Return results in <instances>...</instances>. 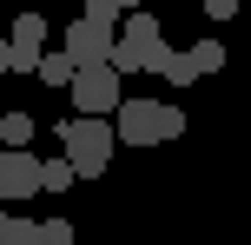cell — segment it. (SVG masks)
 <instances>
[{
	"label": "cell",
	"instance_id": "obj_1",
	"mask_svg": "<svg viewBox=\"0 0 251 245\" xmlns=\"http://www.w3.org/2000/svg\"><path fill=\"white\" fill-rule=\"evenodd\" d=\"M60 153H73L79 179H100L119 153V126H106V113H73L60 119Z\"/></svg>",
	"mask_w": 251,
	"mask_h": 245
},
{
	"label": "cell",
	"instance_id": "obj_2",
	"mask_svg": "<svg viewBox=\"0 0 251 245\" xmlns=\"http://www.w3.org/2000/svg\"><path fill=\"white\" fill-rule=\"evenodd\" d=\"M119 66L113 60H100V66H79V73H73V86H66V93H73V113H119V100H126V86H119Z\"/></svg>",
	"mask_w": 251,
	"mask_h": 245
},
{
	"label": "cell",
	"instance_id": "obj_3",
	"mask_svg": "<svg viewBox=\"0 0 251 245\" xmlns=\"http://www.w3.org/2000/svg\"><path fill=\"white\" fill-rule=\"evenodd\" d=\"M40 192H47V159H33L26 146H7L0 153V199L7 206H26Z\"/></svg>",
	"mask_w": 251,
	"mask_h": 245
},
{
	"label": "cell",
	"instance_id": "obj_4",
	"mask_svg": "<svg viewBox=\"0 0 251 245\" xmlns=\"http://www.w3.org/2000/svg\"><path fill=\"white\" fill-rule=\"evenodd\" d=\"M159 47H165V40H159V20L132 7V20H126V33H119V47H113V66H119V73H152Z\"/></svg>",
	"mask_w": 251,
	"mask_h": 245
},
{
	"label": "cell",
	"instance_id": "obj_5",
	"mask_svg": "<svg viewBox=\"0 0 251 245\" xmlns=\"http://www.w3.org/2000/svg\"><path fill=\"white\" fill-rule=\"evenodd\" d=\"M113 47H119L113 20H93V13H79V20L66 27V53H73L79 66H100V60H113Z\"/></svg>",
	"mask_w": 251,
	"mask_h": 245
},
{
	"label": "cell",
	"instance_id": "obj_6",
	"mask_svg": "<svg viewBox=\"0 0 251 245\" xmlns=\"http://www.w3.org/2000/svg\"><path fill=\"white\" fill-rule=\"evenodd\" d=\"M119 139L126 146L165 139V100H132V93H126V100H119Z\"/></svg>",
	"mask_w": 251,
	"mask_h": 245
},
{
	"label": "cell",
	"instance_id": "obj_7",
	"mask_svg": "<svg viewBox=\"0 0 251 245\" xmlns=\"http://www.w3.org/2000/svg\"><path fill=\"white\" fill-rule=\"evenodd\" d=\"M7 40H13V73H40V53H47V13H20Z\"/></svg>",
	"mask_w": 251,
	"mask_h": 245
},
{
	"label": "cell",
	"instance_id": "obj_8",
	"mask_svg": "<svg viewBox=\"0 0 251 245\" xmlns=\"http://www.w3.org/2000/svg\"><path fill=\"white\" fill-rule=\"evenodd\" d=\"M152 73H159V80H172V86H192V80H205V66H199V53H192V47H159Z\"/></svg>",
	"mask_w": 251,
	"mask_h": 245
},
{
	"label": "cell",
	"instance_id": "obj_9",
	"mask_svg": "<svg viewBox=\"0 0 251 245\" xmlns=\"http://www.w3.org/2000/svg\"><path fill=\"white\" fill-rule=\"evenodd\" d=\"M73 73H79V60L60 47V53H40V73L33 80H40V86H73Z\"/></svg>",
	"mask_w": 251,
	"mask_h": 245
},
{
	"label": "cell",
	"instance_id": "obj_10",
	"mask_svg": "<svg viewBox=\"0 0 251 245\" xmlns=\"http://www.w3.org/2000/svg\"><path fill=\"white\" fill-rule=\"evenodd\" d=\"M0 139H7V146H26V139H33V113H20V106L0 113Z\"/></svg>",
	"mask_w": 251,
	"mask_h": 245
},
{
	"label": "cell",
	"instance_id": "obj_11",
	"mask_svg": "<svg viewBox=\"0 0 251 245\" xmlns=\"http://www.w3.org/2000/svg\"><path fill=\"white\" fill-rule=\"evenodd\" d=\"M79 179V166H73V153H60V159H47V192H66V186Z\"/></svg>",
	"mask_w": 251,
	"mask_h": 245
},
{
	"label": "cell",
	"instance_id": "obj_12",
	"mask_svg": "<svg viewBox=\"0 0 251 245\" xmlns=\"http://www.w3.org/2000/svg\"><path fill=\"white\" fill-rule=\"evenodd\" d=\"M192 53H199L205 73H218V66H225V47H218V40H192Z\"/></svg>",
	"mask_w": 251,
	"mask_h": 245
},
{
	"label": "cell",
	"instance_id": "obj_13",
	"mask_svg": "<svg viewBox=\"0 0 251 245\" xmlns=\"http://www.w3.org/2000/svg\"><path fill=\"white\" fill-rule=\"evenodd\" d=\"M40 245H73V225H66V219H47V225H40Z\"/></svg>",
	"mask_w": 251,
	"mask_h": 245
},
{
	"label": "cell",
	"instance_id": "obj_14",
	"mask_svg": "<svg viewBox=\"0 0 251 245\" xmlns=\"http://www.w3.org/2000/svg\"><path fill=\"white\" fill-rule=\"evenodd\" d=\"M86 13H93V20H119L126 0H86Z\"/></svg>",
	"mask_w": 251,
	"mask_h": 245
},
{
	"label": "cell",
	"instance_id": "obj_15",
	"mask_svg": "<svg viewBox=\"0 0 251 245\" xmlns=\"http://www.w3.org/2000/svg\"><path fill=\"white\" fill-rule=\"evenodd\" d=\"M205 13H212V20H231V13H238V0H205Z\"/></svg>",
	"mask_w": 251,
	"mask_h": 245
},
{
	"label": "cell",
	"instance_id": "obj_16",
	"mask_svg": "<svg viewBox=\"0 0 251 245\" xmlns=\"http://www.w3.org/2000/svg\"><path fill=\"white\" fill-rule=\"evenodd\" d=\"M13 225H20V212H0V245H13Z\"/></svg>",
	"mask_w": 251,
	"mask_h": 245
},
{
	"label": "cell",
	"instance_id": "obj_17",
	"mask_svg": "<svg viewBox=\"0 0 251 245\" xmlns=\"http://www.w3.org/2000/svg\"><path fill=\"white\" fill-rule=\"evenodd\" d=\"M0 73H13V40H0Z\"/></svg>",
	"mask_w": 251,
	"mask_h": 245
},
{
	"label": "cell",
	"instance_id": "obj_18",
	"mask_svg": "<svg viewBox=\"0 0 251 245\" xmlns=\"http://www.w3.org/2000/svg\"><path fill=\"white\" fill-rule=\"evenodd\" d=\"M132 7H139V0H126V13H132Z\"/></svg>",
	"mask_w": 251,
	"mask_h": 245
},
{
	"label": "cell",
	"instance_id": "obj_19",
	"mask_svg": "<svg viewBox=\"0 0 251 245\" xmlns=\"http://www.w3.org/2000/svg\"><path fill=\"white\" fill-rule=\"evenodd\" d=\"M0 153H7V139H0Z\"/></svg>",
	"mask_w": 251,
	"mask_h": 245
}]
</instances>
